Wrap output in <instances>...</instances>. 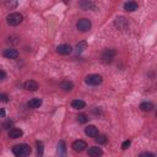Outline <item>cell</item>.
<instances>
[{"label":"cell","mask_w":157,"mask_h":157,"mask_svg":"<svg viewBox=\"0 0 157 157\" xmlns=\"http://www.w3.org/2000/svg\"><path fill=\"white\" fill-rule=\"evenodd\" d=\"M12 152L16 157H28L31 153V147L27 144H20L12 147Z\"/></svg>","instance_id":"cell-1"},{"label":"cell","mask_w":157,"mask_h":157,"mask_svg":"<svg viewBox=\"0 0 157 157\" xmlns=\"http://www.w3.org/2000/svg\"><path fill=\"white\" fill-rule=\"evenodd\" d=\"M6 21H7V23L10 26H17L23 21V16L20 12H12V13L7 15Z\"/></svg>","instance_id":"cell-2"},{"label":"cell","mask_w":157,"mask_h":157,"mask_svg":"<svg viewBox=\"0 0 157 157\" xmlns=\"http://www.w3.org/2000/svg\"><path fill=\"white\" fill-rule=\"evenodd\" d=\"M85 82L87 85H91V86H98L102 83V76L98 74H91V75L86 76Z\"/></svg>","instance_id":"cell-3"},{"label":"cell","mask_w":157,"mask_h":157,"mask_svg":"<svg viewBox=\"0 0 157 157\" xmlns=\"http://www.w3.org/2000/svg\"><path fill=\"white\" fill-rule=\"evenodd\" d=\"M91 26H92V23H91V21L88 18H81L76 23V27H77V29L80 32H87L91 28Z\"/></svg>","instance_id":"cell-4"},{"label":"cell","mask_w":157,"mask_h":157,"mask_svg":"<svg viewBox=\"0 0 157 157\" xmlns=\"http://www.w3.org/2000/svg\"><path fill=\"white\" fill-rule=\"evenodd\" d=\"M115 54H117V52L114 49H105L102 53V61L105 63V64L107 63H110L113 60V58L115 56Z\"/></svg>","instance_id":"cell-5"},{"label":"cell","mask_w":157,"mask_h":157,"mask_svg":"<svg viewBox=\"0 0 157 157\" xmlns=\"http://www.w3.org/2000/svg\"><path fill=\"white\" fill-rule=\"evenodd\" d=\"M114 25H115V27L118 28V29H120V31H124V29H126L128 27H129V22H128V20L125 18V17H117V20L114 21Z\"/></svg>","instance_id":"cell-6"},{"label":"cell","mask_w":157,"mask_h":157,"mask_svg":"<svg viewBox=\"0 0 157 157\" xmlns=\"http://www.w3.org/2000/svg\"><path fill=\"white\" fill-rule=\"evenodd\" d=\"M72 148L76 152H82V151H85L87 148V142L83 141V140H76L72 144Z\"/></svg>","instance_id":"cell-7"},{"label":"cell","mask_w":157,"mask_h":157,"mask_svg":"<svg viewBox=\"0 0 157 157\" xmlns=\"http://www.w3.org/2000/svg\"><path fill=\"white\" fill-rule=\"evenodd\" d=\"M23 87H25L26 91H31V92H34V91H37V90L39 88L38 83H37L36 81H33V80H28V81H26V82L23 83Z\"/></svg>","instance_id":"cell-8"},{"label":"cell","mask_w":157,"mask_h":157,"mask_svg":"<svg viewBox=\"0 0 157 157\" xmlns=\"http://www.w3.org/2000/svg\"><path fill=\"white\" fill-rule=\"evenodd\" d=\"M2 55L5 58H7V59H16L18 56V52L16 49H13V48H9V49H5L2 52Z\"/></svg>","instance_id":"cell-9"},{"label":"cell","mask_w":157,"mask_h":157,"mask_svg":"<svg viewBox=\"0 0 157 157\" xmlns=\"http://www.w3.org/2000/svg\"><path fill=\"white\" fill-rule=\"evenodd\" d=\"M88 156L90 157H101L103 155V151L101 147H97V146H93V147H90L88 151H87Z\"/></svg>","instance_id":"cell-10"},{"label":"cell","mask_w":157,"mask_h":157,"mask_svg":"<svg viewBox=\"0 0 157 157\" xmlns=\"http://www.w3.org/2000/svg\"><path fill=\"white\" fill-rule=\"evenodd\" d=\"M71 50H72V48H71L69 44H61V45H59V47L56 48V52H58V54H60V55H67V54L71 53Z\"/></svg>","instance_id":"cell-11"},{"label":"cell","mask_w":157,"mask_h":157,"mask_svg":"<svg viewBox=\"0 0 157 157\" xmlns=\"http://www.w3.org/2000/svg\"><path fill=\"white\" fill-rule=\"evenodd\" d=\"M85 134L90 137H96L98 135V129L94 125H88L85 128Z\"/></svg>","instance_id":"cell-12"},{"label":"cell","mask_w":157,"mask_h":157,"mask_svg":"<svg viewBox=\"0 0 157 157\" xmlns=\"http://www.w3.org/2000/svg\"><path fill=\"white\" fill-rule=\"evenodd\" d=\"M56 153H58V157H66V145L64 141H59Z\"/></svg>","instance_id":"cell-13"},{"label":"cell","mask_w":157,"mask_h":157,"mask_svg":"<svg viewBox=\"0 0 157 157\" xmlns=\"http://www.w3.org/2000/svg\"><path fill=\"white\" fill-rule=\"evenodd\" d=\"M27 105L31 109H37V108H39L42 105V99L40 98H32V99L28 101Z\"/></svg>","instance_id":"cell-14"},{"label":"cell","mask_w":157,"mask_h":157,"mask_svg":"<svg viewBox=\"0 0 157 157\" xmlns=\"http://www.w3.org/2000/svg\"><path fill=\"white\" fill-rule=\"evenodd\" d=\"M22 135H23V131H22L21 129L13 128V129H11V130L9 131V137H10V139H18V137H21Z\"/></svg>","instance_id":"cell-15"},{"label":"cell","mask_w":157,"mask_h":157,"mask_svg":"<svg viewBox=\"0 0 157 157\" xmlns=\"http://www.w3.org/2000/svg\"><path fill=\"white\" fill-rule=\"evenodd\" d=\"M137 7H139V5H137V2H135V1H128V2L124 4L125 11H129V12H132V11L137 10Z\"/></svg>","instance_id":"cell-16"},{"label":"cell","mask_w":157,"mask_h":157,"mask_svg":"<svg viewBox=\"0 0 157 157\" xmlns=\"http://www.w3.org/2000/svg\"><path fill=\"white\" fill-rule=\"evenodd\" d=\"M80 7L81 9H83V10H94L96 9V5H94V2H92V1H81L80 4Z\"/></svg>","instance_id":"cell-17"},{"label":"cell","mask_w":157,"mask_h":157,"mask_svg":"<svg viewBox=\"0 0 157 157\" xmlns=\"http://www.w3.org/2000/svg\"><path fill=\"white\" fill-rule=\"evenodd\" d=\"M60 88H63L64 91H71L74 88V83L69 80H64L60 82Z\"/></svg>","instance_id":"cell-18"},{"label":"cell","mask_w":157,"mask_h":157,"mask_svg":"<svg viewBox=\"0 0 157 157\" xmlns=\"http://www.w3.org/2000/svg\"><path fill=\"white\" fill-rule=\"evenodd\" d=\"M71 107H72L74 109H82V108L86 107V103H85L83 101H81V99H74V101L71 102Z\"/></svg>","instance_id":"cell-19"},{"label":"cell","mask_w":157,"mask_h":157,"mask_svg":"<svg viewBox=\"0 0 157 157\" xmlns=\"http://www.w3.org/2000/svg\"><path fill=\"white\" fill-rule=\"evenodd\" d=\"M140 109L142 112H151L153 109V104L151 102H142L140 104Z\"/></svg>","instance_id":"cell-20"},{"label":"cell","mask_w":157,"mask_h":157,"mask_svg":"<svg viewBox=\"0 0 157 157\" xmlns=\"http://www.w3.org/2000/svg\"><path fill=\"white\" fill-rule=\"evenodd\" d=\"M37 145V157H43V151H44V145L42 141H36Z\"/></svg>","instance_id":"cell-21"},{"label":"cell","mask_w":157,"mask_h":157,"mask_svg":"<svg viewBox=\"0 0 157 157\" xmlns=\"http://www.w3.org/2000/svg\"><path fill=\"white\" fill-rule=\"evenodd\" d=\"M86 48H87V42H85V40H82V42H78V43L76 44V47H75V49H76V52H77V53H81V52H83Z\"/></svg>","instance_id":"cell-22"},{"label":"cell","mask_w":157,"mask_h":157,"mask_svg":"<svg viewBox=\"0 0 157 157\" xmlns=\"http://www.w3.org/2000/svg\"><path fill=\"white\" fill-rule=\"evenodd\" d=\"M94 140H96V142L97 144H99V145H103V144H105L107 142V140H108V137L105 136V135H97L96 137H94Z\"/></svg>","instance_id":"cell-23"},{"label":"cell","mask_w":157,"mask_h":157,"mask_svg":"<svg viewBox=\"0 0 157 157\" xmlns=\"http://www.w3.org/2000/svg\"><path fill=\"white\" fill-rule=\"evenodd\" d=\"M77 120H78V123H86L87 120H88V118H87V115L86 114H80L78 117H77Z\"/></svg>","instance_id":"cell-24"},{"label":"cell","mask_w":157,"mask_h":157,"mask_svg":"<svg viewBox=\"0 0 157 157\" xmlns=\"http://www.w3.org/2000/svg\"><path fill=\"white\" fill-rule=\"evenodd\" d=\"M0 102L7 103V102H9V96H7L6 93H0Z\"/></svg>","instance_id":"cell-25"},{"label":"cell","mask_w":157,"mask_h":157,"mask_svg":"<svg viewBox=\"0 0 157 157\" xmlns=\"http://www.w3.org/2000/svg\"><path fill=\"white\" fill-rule=\"evenodd\" d=\"M12 124H13V123H12V120H10V119H9V120H6V121H4V123H2V128H4V129H9V128H11V126H12Z\"/></svg>","instance_id":"cell-26"},{"label":"cell","mask_w":157,"mask_h":157,"mask_svg":"<svg viewBox=\"0 0 157 157\" xmlns=\"http://www.w3.org/2000/svg\"><path fill=\"white\" fill-rule=\"evenodd\" d=\"M139 157H156L152 152H142L139 155Z\"/></svg>","instance_id":"cell-27"},{"label":"cell","mask_w":157,"mask_h":157,"mask_svg":"<svg viewBox=\"0 0 157 157\" xmlns=\"http://www.w3.org/2000/svg\"><path fill=\"white\" fill-rule=\"evenodd\" d=\"M129 146H130V140H126V141L123 142L121 148H123V150H126V148H129Z\"/></svg>","instance_id":"cell-28"},{"label":"cell","mask_w":157,"mask_h":157,"mask_svg":"<svg viewBox=\"0 0 157 157\" xmlns=\"http://www.w3.org/2000/svg\"><path fill=\"white\" fill-rule=\"evenodd\" d=\"M5 77H6V72H5L4 70H0V81L4 80Z\"/></svg>","instance_id":"cell-29"},{"label":"cell","mask_w":157,"mask_h":157,"mask_svg":"<svg viewBox=\"0 0 157 157\" xmlns=\"http://www.w3.org/2000/svg\"><path fill=\"white\" fill-rule=\"evenodd\" d=\"M2 117H5V110L2 108H0V118H2Z\"/></svg>","instance_id":"cell-30"},{"label":"cell","mask_w":157,"mask_h":157,"mask_svg":"<svg viewBox=\"0 0 157 157\" xmlns=\"http://www.w3.org/2000/svg\"><path fill=\"white\" fill-rule=\"evenodd\" d=\"M6 5H7V6H16L17 2H6Z\"/></svg>","instance_id":"cell-31"}]
</instances>
